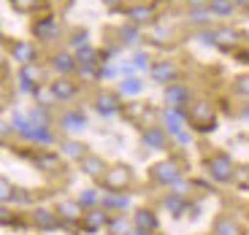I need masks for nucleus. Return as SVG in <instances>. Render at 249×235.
<instances>
[{"mask_svg": "<svg viewBox=\"0 0 249 235\" xmlns=\"http://www.w3.org/2000/svg\"><path fill=\"white\" fill-rule=\"evenodd\" d=\"M187 122L195 133H212L217 127V108L209 100H195L187 111Z\"/></svg>", "mask_w": 249, "mask_h": 235, "instance_id": "f257e3e1", "label": "nucleus"}, {"mask_svg": "<svg viewBox=\"0 0 249 235\" xmlns=\"http://www.w3.org/2000/svg\"><path fill=\"white\" fill-rule=\"evenodd\" d=\"M203 165H206V173H209V179H212L214 184H231V181L236 179V165H233L231 154H225V151L212 154Z\"/></svg>", "mask_w": 249, "mask_h": 235, "instance_id": "f03ea898", "label": "nucleus"}, {"mask_svg": "<svg viewBox=\"0 0 249 235\" xmlns=\"http://www.w3.org/2000/svg\"><path fill=\"white\" fill-rule=\"evenodd\" d=\"M149 179L155 181V184H160V186H174L176 181L181 179V165H179V160L168 157V160L155 162V165L149 168Z\"/></svg>", "mask_w": 249, "mask_h": 235, "instance_id": "7ed1b4c3", "label": "nucleus"}, {"mask_svg": "<svg viewBox=\"0 0 249 235\" xmlns=\"http://www.w3.org/2000/svg\"><path fill=\"white\" fill-rule=\"evenodd\" d=\"M100 181H103L106 192H124V189H130V184H133V168H127V165H111Z\"/></svg>", "mask_w": 249, "mask_h": 235, "instance_id": "20e7f679", "label": "nucleus"}, {"mask_svg": "<svg viewBox=\"0 0 249 235\" xmlns=\"http://www.w3.org/2000/svg\"><path fill=\"white\" fill-rule=\"evenodd\" d=\"M108 222H111V214H108L106 208H87L84 214H81V230L84 233H100V230H106Z\"/></svg>", "mask_w": 249, "mask_h": 235, "instance_id": "39448f33", "label": "nucleus"}, {"mask_svg": "<svg viewBox=\"0 0 249 235\" xmlns=\"http://www.w3.org/2000/svg\"><path fill=\"white\" fill-rule=\"evenodd\" d=\"M41 81H44V68L38 62H30V65H22L19 68V89L22 92L36 95V89L41 87Z\"/></svg>", "mask_w": 249, "mask_h": 235, "instance_id": "423d86ee", "label": "nucleus"}, {"mask_svg": "<svg viewBox=\"0 0 249 235\" xmlns=\"http://www.w3.org/2000/svg\"><path fill=\"white\" fill-rule=\"evenodd\" d=\"M149 76L152 81H157V84H174L176 76H179V65H176L174 60H160V62H152L149 65Z\"/></svg>", "mask_w": 249, "mask_h": 235, "instance_id": "0eeeda50", "label": "nucleus"}, {"mask_svg": "<svg viewBox=\"0 0 249 235\" xmlns=\"http://www.w3.org/2000/svg\"><path fill=\"white\" fill-rule=\"evenodd\" d=\"M33 35H36V41H44V44L57 41V38H60V22H57L54 17H41L36 25H33Z\"/></svg>", "mask_w": 249, "mask_h": 235, "instance_id": "6e6552de", "label": "nucleus"}, {"mask_svg": "<svg viewBox=\"0 0 249 235\" xmlns=\"http://www.w3.org/2000/svg\"><path fill=\"white\" fill-rule=\"evenodd\" d=\"M141 141L152 151H162V149H168V133H165V127L152 124V127H143L141 130Z\"/></svg>", "mask_w": 249, "mask_h": 235, "instance_id": "1a4fd4ad", "label": "nucleus"}, {"mask_svg": "<svg viewBox=\"0 0 249 235\" xmlns=\"http://www.w3.org/2000/svg\"><path fill=\"white\" fill-rule=\"evenodd\" d=\"M133 203V198L127 192H103V198H100V208H106L108 214H122L127 211Z\"/></svg>", "mask_w": 249, "mask_h": 235, "instance_id": "9d476101", "label": "nucleus"}, {"mask_svg": "<svg viewBox=\"0 0 249 235\" xmlns=\"http://www.w3.org/2000/svg\"><path fill=\"white\" fill-rule=\"evenodd\" d=\"M30 222H33V227H38V230H57L60 227L57 211L46 208V205H38V208L30 211Z\"/></svg>", "mask_w": 249, "mask_h": 235, "instance_id": "9b49d317", "label": "nucleus"}, {"mask_svg": "<svg viewBox=\"0 0 249 235\" xmlns=\"http://www.w3.org/2000/svg\"><path fill=\"white\" fill-rule=\"evenodd\" d=\"M212 235H247V230H244V224L238 222L236 217H231V214H222V217L214 219Z\"/></svg>", "mask_w": 249, "mask_h": 235, "instance_id": "f8f14e48", "label": "nucleus"}, {"mask_svg": "<svg viewBox=\"0 0 249 235\" xmlns=\"http://www.w3.org/2000/svg\"><path fill=\"white\" fill-rule=\"evenodd\" d=\"M133 227L136 230H143V233H152L155 235L157 230H160V219H157V214L152 208H138V211H133Z\"/></svg>", "mask_w": 249, "mask_h": 235, "instance_id": "ddd939ff", "label": "nucleus"}, {"mask_svg": "<svg viewBox=\"0 0 249 235\" xmlns=\"http://www.w3.org/2000/svg\"><path fill=\"white\" fill-rule=\"evenodd\" d=\"M92 105H95V111L103 114V117H114V114L119 111V95L108 92V89H100V92L95 95Z\"/></svg>", "mask_w": 249, "mask_h": 235, "instance_id": "4468645a", "label": "nucleus"}, {"mask_svg": "<svg viewBox=\"0 0 249 235\" xmlns=\"http://www.w3.org/2000/svg\"><path fill=\"white\" fill-rule=\"evenodd\" d=\"M49 89H52V95H54V100H60V103H68V100H73L76 92H79V87H76L68 76H60L57 81H52Z\"/></svg>", "mask_w": 249, "mask_h": 235, "instance_id": "2eb2a0df", "label": "nucleus"}, {"mask_svg": "<svg viewBox=\"0 0 249 235\" xmlns=\"http://www.w3.org/2000/svg\"><path fill=\"white\" fill-rule=\"evenodd\" d=\"M241 44H244V35L238 30H233V27H219V30H214V46H219V49H236Z\"/></svg>", "mask_w": 249, "mask_h": 235, "instance_id": "dca6fc26", "label": "nucleus"}, {"mask_svg": "<svg viewBox=\"0 0 249 235\" xmlns=\"http://www.w3.org/2000/svg\"><path fill=\"white\" fill-rule=\"evenodd\" d=\"M79 168H81V173L84 176H89V179H103L106 176V170H108V165L103 162V157H98V154H87L84 160L79 162Z\"/></svg>", "mask_w": 249, "mask_h": 235, "instance_id": "f3484780", "label": "nucleus"}, {"mask_svg": "<svg viewBox=\"0 0 249 235\" xmlns=\"http://www.w3.org/2000/svg\"><path fill=\"white\" fill-rule=\"evenodd\" d=\"M162 208L168 211L174 219H181L190 211V200L184 198V195H176V192H168L165 198H162Z\"/></svg>", "mask_w": 249, "mask_h": 235, "instance_id": "a211bd4d", "label": "nucleus"}, {"mask_svg": "<svg viewBox=\"0 0 249 235\" xmlns=\"http://www.w3.org/2000/svg\"><path fill=\"white\" fill-rule=\"evenodd\" d=\"M124 17H127V22L130 25H149V22H155V6H143V3H138V6H130L127 11H124Z\"/></svg>", "mask_w": 249, "mask_h": 235, "instance_id": "6ab92c4d", "label": "nucleus"}, {"mask_svg": "<svg viewBox=\"0 0 249 235\" xmlns=\"http://www.w3.org/2000/svg\"><path fill=\"white\" fill-rule=\"evenodd\" d=\"M11 57H14V62H19V65H30V62H36L38 49L30 44V41H17V44L11 46Z\"/></svg>", "mask_w": 249, "mask_h": 235, "instance_id": "aec40b11", "label": "nucleus"}, {"mask_svg": "<svg viewBox=\"0 0 249 235\" xmlns=\"http://www.w3.org/2000/svg\"><path fill=\"white\" fill-rule=\"evenodd\" d=\"M76 68H79V65H76V57L71 54V51H57V54H52V70H54V73L71 76Z\"/></svg>", "mask_w": 249, "mask_h": 235, "instance_id": "412c9836", "label": "nucleus"}, {"mask_svg": "<svg viewBox=\"0 0 249 235\" xmlns=\"http://www.w3.org/2000/svg\"><path fill=\"white\" fill-rule=\"evenodd\" d=\"M187 100H190V89L184 84H168L165 87V105L168 108H181V105H187Z\"/></svg>", "mask_w": 249, "mask_h": 235, "instance_id": "4be33fe9", "label": "nucleus"}, {"mask_svg": "<svg viewBox=\"0 0 249 235\" xmlns=\"http://www.w3.org/2000/svg\"><path fill=\"white\" fill-rule=\"evenodd\" d=\"M22 138H27V141L33 143H41V146H52V143L57 141L54 133H52V127H36V124H30L25 133H19Z\"/></svg>", "mask_w": 249, "mask_h": 235, "instance_id": "5701e85b", "label": "nucleus"}, {"mask_svg": "<svg viewBox=\"0 0 249 235\" xmlns=\"http://www.w3.org/2000/svg\"><path fill=\"white\" fill-rule=\"evenodd\" d=\"M60 124H62L65 133H81L84 127H87V117H84L81 111H65L62 119H60Z\"/></svg>", "mask_w": 249, "mask_h": 235, "instance_id": "b1692460", "label": "nucleus"}, {"mask_svg": "<svg viewBox=\"0 0 249 235\" xmlns=\"http://www.w3.org/2000/svg\"><path fill=\"white\" fill-rule=\"evenodd\" d=\"M30 160L38 170H60V157L54 151H36L30 154Z\"/></svg>", "mask_w": 249, "mask_h": 235, "instance_id": "393cba45", "label": "nucleus"}, {"mask_svg": "<svg viewBox=\"0 0 249 235\" xmlns=\"http://www.w3.org/2000/svg\"><path fill=\"white\" fill-rule=\"evenodd\" d=\"M60 151H62V157H68V160H76V162H81L84 157L89 154L84 143H81V141H71V138L60 143Z\"/></svg>", "mask_w": 249, "mask_h": 235, "instance_id": "a878e982", "label": "nucleus"}, {"mask_svg": "<svg viewBox=\"0 0 249 235\" xmlns=\"http://www.w3.org/2000/svg\"><path fill=\"white\" fill-rule=\"evenodd\" d=\"M209 11H212V17H222V19H228V17H233V11H236V3L233 0H209Z\"/></svg>", "mask_w": 249, "mask_h": 235, "instance_id": "bb28decb", "label": "nucleus"}, {"mask_svg": "<svg viewBox=\"0 0 249 235\" xmlns=\"http://www.w3.org/2000/svg\"><path fill=\"white\" fill-rule=\"evenodd\" d=\"M143 84L141 79H136V76H127V79L119 84V95H124V98H136V95H141L143 92Z\"/></svg>", "mask_w": 249, "mask_h": 235, "instance_id": "cd10ccee", "label": "nucleus"}, {"mask_svg": "<svg viewBox=\"0 0 249 235\" xmlns=\"http://www.w3.org/2000/svg\"><path fill=\"white\" fill-rule=\"evenodd\" d=\"M108 235H127L133 230V222L124 214H117V217H111V222H108Z\"/></svg>", "mask_w": 249, "mask_h": 235, "instance_id": "c85d7f7f", "label": "nucleus"}, {"mask_svg": "<svg viewBox=\"0 0 249 235\" xmlns=\"http://www.w3.org/2000/svg\"><path fill=\"white\" fill-rule=\"evenodd\" d=\"M100 198H103V192H98V189H92V186H89V189H81V195L76 200H79V205L84 211L87 208H98L100 205Z\"/></svg>", "mask_w": 249, "mask_h": 235, "instance_id": "c756f323", "label": "nucleus"}, {"mask_svg": "<svg viewBox=\"0 0 249 235\" xmlns=\"http://www.w3.org/2000/svg\"><path fill=\"white\" fill-rule=\"evenodd\" d=\"M119 38H122L124 46H133V44H138V41H141V33H138L136 25H130V22H127V25L119 27Z\"/></svg>", "mask_w": 249, "mask_h": 235, "instance_id": "7c9ffc66", "label": "nucleus"}, {"mask_svg": "<svg viewBox=\"0 0 249 235\" xmlns=\"http://www.w3.org/2000/svg\"><path fill=\"white\" fill-rule=\"evenodd\" d=\"M27 119H30V124H36V127H49V114H46L44 105L33 108V111L27 114Z\"/></svg>", "mask_w": 249, "mask_h": 235, "instance_id": "2f4dec72", "label": "nucleus"}, {"mask_svg": "<svg viewBox=\"0 0 249 235\" xmlns=\"http://www.w3.org/2000/svg\"><path fill=\"white\" fill-rule=\"evenodd\" d=\"M190 19H193L195 25H209V19H212V11L206 6H200V8H190Z\"/></svg>", "mask_w": 249, "mask_h": 235, "instance_id": "473e14b6", "label": "nucleus"}, {"mask_svg": "<svg viewBox=\"0 0 249 235\" xmlns=\"http://www.w3.org/2000/svg\"><path fill=\"white\" fill-rule=\"evenodd\" d=\"M14 189H17V186H14L8 179H3V176H0V203H3V205H6V203H11Z\"/></svg>", "mask_w": 249, "mask_h": 235, "instance_id": "72a5a7b5", "label": "nucleus"}, {"mask_svg": "<svg viewBox=\"0 0 249 235\" xmlns=\"http://www.w3.org/2000/svg\"><path fill=\"white\" fill-rule=\"evenodd\" d=\"M11 203H14V205H30V203H33V195H30L27 189H14Z\"/></svg>", "mask_w": 249, "mask_h": 235, "instance_id": "f704fd0d", "label": "nucleus"}, {"mask_svg": "<svg viewBox=\"0 0 249 235\" xmlns=\"http://www.w3.org/2000/svg\"><path fill=\"white\" fill-rule=\"evenodd\" d=\"M130 65H133V70L149 68V54H146V51H136V54H133V60H130Z\"/></svg>", "mask_w": 249, "mask_h": 235, "instance_id": "c9c22d12", "label": "nucleus"}, {"mask_svg": "<svg viewBox=\"0 0 249 235\" xmlns=\"http://www.w3.org/2000/svg\"><path fill=\"white\" fill-rule=\"evenodd\" d=\"M87 30H76V33H71V46L73 49H81V46H87Z\"/></svg>", "mask_w": 249, "mask_h": 235, "instance_id": "e433bc0d", "label": "nucleus"}, {"mask_svg": "<svg viewBox=\"0 0 249 235\" xmlns=\"http://www.w3.org/2000/svg\"><path fill=\"white\" fill-rule=\"evenodd\" d=\"M236 92L244 95V98H249V73H244L236 79Z\"/></svg>", "mask_w": 249, "mask_h": 235, "instance_id": "4c0bfd02", "label": "nucleus"}, {"mask_svg": "<svg viewBox=\"0 0 249 235\" xmlns=\"http://www.w3.org/2000/svg\"><path fill=\"white\" fill-rule=\"evenodd\" d=\"M195 41H198V44H206V46H214V30H200L198 35H195Z\"/></svg>", "mask_w": 249, "mask_h": 235, "instance_id": "58836bf2", "label": "nucleus"}, {"mask_svg": "<svg viewBox=\"0 0 249 235\" xmlns=\"http://www.w3.org/2000/svg\"><path fill=\"white\" fill-rule=\"evenodd\" d=\"M6 135H11V124L0 122V138H6Z\"/></svg>", "mask_w": 249, "mask_h": 235, "instance_id": "ea45409f", "label": "nucleus"}, {"mask_svg": "<svg viewBox=\"0 0 249 235\" xmlns=\"http://www.w3.org/2000/svg\"><path fill=\"white\" fill-rule=\"evenodd\" d=\"M184 3H190L193 8H200V6H209V0H184Z\"/></svg>", "mask_w": 249, "mask_h": 235, "instance_id": "a19ab883", "label": "nucleus"}, {"mask_svg": "<svg viewBox=\"0 0 249 235\" xmlns=\"http://www.w3.org/2000/svg\"><path fill=\"white\" fill-rule=\"evenodd\" d=\"M103 3H106L108 8H114V11H117V8H119V0H103Z\"/></svg>", "mask_w": 249, "mask_h": 235, "instance_id": "79ce46f5", "label": "nucleus"}, {"mask_svg": "<svg viewBox=\"0 0 249 235\" xmlns=\"http://www.w3.org/2000/svg\"><path fill=\"white\" fill-rule=\"evenodd\" d=\"M236 3V8H249V0H233Z\"/></svg>", "mask_w": 249, "mask_h": 235, "instance_id": "37998d69", "label": "nucleus"}, {"mask_svg": "<svg viewBox=\"0 0 249 235\" xmlns=\"http://www.w3.org/2000/svg\"><path fill=\"white\" fill-rule=\"evenodd\" d=\"M127 235H152V233H143V230H136V227H133V230H130V233H127Z\"/></svg>", "mask_w": 249, "mask_h": 235, "instance_id": "c03bdc74", "label": "nucleus"}, {"mask_svg": "<svg viewBox=\"0 0 249 235\" xmlns=\"http://www.w3.org/2000/svg\"><path fill=\"white\" fill-rule=\"evenodd\" d=\"M241 119H247V122H249V105H247V108L241 111Z\"/></svg>", "mask_w": 249, "mask_h": 235, "instance_id": "a18cd8bd", "label": "nucleus"}, {"mask_svg": "<svg viewBox=\"0 0 249 235\" xmlns=\"http://www.w3.org/2000/svg\"><path fill=\"white\" fill-rule=\"evenodd\" d=\"M0 68H3V54H0Z\"/></svg>", "mask_w": 249, "mask_h": 235, "instance_id": "49530a36", "label": "nucleus"}, {"mask_svg": "<svg viewBox=\"0 0 249 235\" xmlns=\"http://www.w3.org/2000/svg\"><path fill=\"white\" fill-rule=\"evenodd\" d=\"M247 235H249V233H247Z\"/></svg>", "mask_w": 249, "mask_h": 235, "instance_id": "de8ad7c7", "label": "nucleus"}]
</instances>
